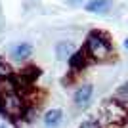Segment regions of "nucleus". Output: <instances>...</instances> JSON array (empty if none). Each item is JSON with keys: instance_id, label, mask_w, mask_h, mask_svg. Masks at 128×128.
I'll use <instances>...</instances> for the list:
<instances>
[{"instance_id": "nucleus-1", "label": "nucleus", "mask_w": 128, "mask_h": 128, "mask_svg": "<svg viewBox=\"0 0 128 128\" xmlns=\"http://www.w3.org/2000/svg\"><path fill=\"white\" fill-rule=\"evenodd\" d=\"M82 50L86 52L90 61H98V63L109 61L113 58V54H115L109 32L102 31V29H92L86 34V42L82 46Z\"/></svg>"}, {"instance_id": "nucleus-9", "label": "nucleus", "mask_w": 128, "mask_h": 128, "mask_svg": "<svg viewBox=\"0 0 128 128\" xmlns=\"http://www.w3.org/2000/svg\"><path fill=\"white\" fill-rule=\"evenodd\" d=\"M76 46L71 40H61V42L56 44V59H59V61H67V59L75 54Z\"/></svg>"}, {"instance_id": "nucleus-2", "label": "nucleus", "mask_w": 128, "mask_h": 128, "mask_svg": "<svg viewBox=\"0 0 128 128\" xmlns=\"http://www.w3.org/2000/svg\"><path fill=\"white\" fill-rule=\"evenodd\" d=\"M25 109H27V100L21 90L8 92L4 96H0V113H2V117L10 118L12 122H17L19 118H23Z\"/></svg>"}, {"instance_id": "nucleus-7", "label": "nucleus", "mask_w": 128, "mask_h": 128, "mask_svg": "<svg viewBox=\"0 0 128 128\" xmlns=\"http://www.w3.org/2000/svg\"><path fill=\"white\" fill-rule=\"evenodd\" d=\"M111 8H113V0H86L84 2V10L88 14L103 16L107 12H111Z\"/></svg>"}, {"instance_id": "nucleus-4", "label": "nucleus", "mask_w": 128, "mask_h": 128, "mask_svg": "<svg viewBox=\"0 0 128 128\" xmlns=\"http://www.w3.org/2000/svg\"><path fill=\"white\" fill-rule=\"evenodd\" d=\"M92 98H94V84H90V82H84V84L76 86V90L73 92V103L76 107H80V109L90 105Z\"/></svg>"}, {"instance_id": "nucleus-10", "label": "nucleus", "mask_w": 128, "mask_h": 128, "mask_svg": "<svg viewBox=\"0 0 128 128\" xmlns=\"http://www.w3.org/2000/svg\"><path fill=\"white\" fill-rule=\"evenodd\" d=\"M113 100H115V102H118V103H120V105L128 111V80L124 82V84H120L117 90H115Z\"/></svg>"}, {"instance_id": "nucleus-13", "label": "nucleus", "mask_w": 128, "mask_h": 128, "mask_svg": "<svg viewBox=\"0 0 128 128\" xmlns=\"http://www.w3.org/2000/svg\"><path fill=\"white\" fill-rule=\"evenodd\" d=\"M124 48L128 50V38H124Z\"/></svg>"}, {"instance_id": "nucleus-11", "label": "nucleus", "mask_w": 128, "mask_h": 128, "mask_svg": "<svg viewBox=\"0 0 128 128\" xmlns=\"http://www.w3.org/2000/svg\"><path fill=\"white\" fill-rule=\"evenodd\" d=\"M78 128H102V124H100V120H96V118H86V120L80 122Z\"/></svg>"}, {"instance_id": "nucleus-8", "label": "nucleus", "mask_w": 128, "mask_h": 128, "mask_svg": "<svg viewBox=\"0 0 128 128\" xmlns=\"http://www.w3.org/2000/svg\"><path fill=\"white\" fill-rule=\"evenodd\" d=\"M42 122L46 128H58L59 124L63 122V111L58 107H52L42 115Z\"/></svg>"}, {"instance_id": "nucleus-6", "label": "nucleus", "mask_w": 128, "mask_h": 128, "mask_svg": "<svg viewBox=\"0 0 128 128\" xmlns=\"http://www.w3.org/2000/svg\"><path fill=\"white\" fill-rule=\"evenodd\" d=\"M32 52H34V48H32L31 42H19L12 48V59L16 63H25V61L31 59Z\"/></svg>"}, {"instance_id": "nucleus-5", "label": "nucleus", "mask_w": 128, "mask_h": 128, "mask_svg": "<svg viewBox=\"0 0 128 128\" xmlns=\"http://www.w3.org/2000/svg\"><path fill=\"white\" fill-rule=\"evenodd\" d=\"M67 63H69L71 73H78V71H84L86 67H88L90 59H88V56H86V52H84L82 48H76L75 54L67 59Z\"/></svg>"}, {"instance_id": "nucleus-12", "label": "nucleus", "mask_w": 128, "mask_h": 128, "mask_svg": "<svg viewBox=\"0 0 128 128\" xmlns=\"http://www.w3.org/2000/svg\"><path fill=\"white\" fill-rule=\"evenodd\" d=\"M65 2H67L69 6H80L82 2H84V0H65Z\"/></svg>"}, {"instance_id": "nucleus-3", "label": "nucleus", "mask_w": 128, "mask_h": 128, "mask_svg": "<svg viewBox=\"0 0 128 128\" xmlns=\"http://www.w3.org/2000/svg\"><path fill=\"white\" fill-rule=\"evenodd\" d=\"M100 120L109 126H118L128 120V111L115 100H105L100 107Z\"/></svg>"}, {"instance_id": "nucleus-14", "label": "nucleus", "mask_w": 128, "mask_h": 128, "mask_svg": "<svg viewBox=\"0 0 128 128\" xmlns=\"http://www.w3.org/2000/svg\"><path fill=\"white\" fill-rule=\"evenodd\" d=\"M0 128H6V126H0Z\"/></svg>"}]
</instances>
